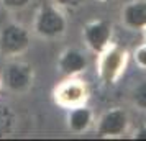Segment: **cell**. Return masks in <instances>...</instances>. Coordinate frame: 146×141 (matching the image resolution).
Masks as SVG:
<instances>
[{
	"label": "cell",
	"mask_w": 146,
	"mask_h": 141,
	"mask_svg": "<svg viewBox=\"0 0 146 141\" xmlns=\"http://www.w3.org/2000/svg\"><path fill=\"white\" fill-rule=\"evenodd\" d=\"M126 64H128V51L118 44L110 43L99 54L97 61V74L100 82L107 87L115 85L125 72Z\"/></svg>",
	"instance_id": "obj_1"
},
{
	"label": "cell",
	"mask_w": 146,
	"mask_h": 141,
	"mask_svg": "<svg viewBox=\"0 0 146 141\" xmlns=\"http://www.w3.org/2000/svg\"><path fill=\"white\" fill-rule=\"evenodd\" d=\"M67 20L58 5H43L35 17L33 30L40 38L56 40L66 33Z\"/></svg>",
	"instance_id": "obj_2"
},
{
	"label": "cell",
	"mask_w": 146,
	"mask_h": 141,
	"mask_svg": "<svg viewBox=\"0 0 146 141\" xmlns=\"http://www.w3.org/2000/svg\"><path fill=\"white\" fill-rule=\"evenodd\" d=\"M2 5L7 8V10H13V12H20L31 3V0H0Z\"/></svg>",
	"instance_id": "obj_12"
},
{
	"label": "cell",
	"mask_w": 146,
	"mask_h": 141,
	"mask_svg": "<svg viewBox=\"0 0 146 141\" xmlns=\"http://www.w3.org/2000/svg\"><path fill=\"white\" fill-rule=\"evenodd\" d=\"M53 95L56 105L69 110L79 105H86L89 99V87L86 81L79 79L77 75H71L54 89Z\"/></svg>",
	"instance_id": "obj_4"
},
{
	"label": "cell",
	"mask_w": 146,
	"mask_h": 141,
	"mask_svg": "<svg viewBox=\"0 0 146 141\" xmlns=\"http://www.w3.org/2000/svg\"><path fill=\"white\" fill-rule=\"evenodd\" d=\"M97 2H100V3H108V2H113V0H97Z\"/></svg>",
	"instance_id": "obj_16"
},
{
	"label": "cell",
	"mask_w": 146,
	"mask_h": 141,
	"mask_svg": "<svg viewBox=\"0 0 146 141\" xmlns=\"http://www.w3.org/2000/svg\"><path fill=\"white\" fill-rule=\"evenodd\" d=\"M33 67L25 61H12L3 72V82L12 92L23 94L33 85Z\"/></svg>",
	"instance_id": "obj_6"
},
{
	"label": "cell",
	"mask_w": 146,
	"mask_h": 141,
	"mask_svg": "<svg viewBox=\"0 0 146 141\" xmlns=\"http://www.w3.org/2000/svg\"><path fill=\"white\" fill-rule=\"evenodd\" d=\"M133 59H135V62H136V66H138L139 69H146V43L135 49Z\"/></svg>",
	"instance_id": "obj_13"
},
{
	"label": "cell",
	"mask_w": 146,
	"mask_h": 141,
	"mask_svg": "<svg viewBox=\"0 0 146 141\" xmlns=\"http://www.w3.org/2000/svg\"><path fill=\"white\" fill-rule=\"evenodd\" d=\"M54 5H58L59 8H76L79 7L84 0H53Z\"/></svg>",
	"instance_id": "obj_14"
},
{
	"label": "cell",
	"mask_w": 146,
	"mask_h": 141,
	"mask_svg": "<svg viewBox=\"0 0 146 141\" xmlns=\"http://www.w3.org/2000/svg\"><path fill=\"white\" fill-rule=\"evenodd\" d=\"M113 28L105 20H92L89 21L82 30V38L87 48L95 54H100L110 43H112Z\"/></svg>",
	"instance_id": "obj_7"
},
{
	"label": "cell",
	"mask_w": 146,
	"mask_h": 141,
	"mask_svg": "<svg viewBox=\"0 0 146 141\" xmlns=\"http://www.w3.org/2000/svg\"><path fill=\"white\" fill-rule=\"evenodd\" d=\"M30 31L23 25L7 23L0 28V56L15 59L30 48Z\"/></svg>",
	"instance_id": "obj_3"
},
{
	"label": "cell",
	"mask_w": 146,
	"mask_h": 141,
	"mask_svg": "<svg viewBox=\"0 0 146 141\" xmlns=\"http://www.w3.org/2000/svg\"><path fill=\"white\" fill-rule=\"evenodd\" d=\"M121 21L126 28L145 30L146 28V0L128 2L121 10Z\"/></svg>",
	"instance_id": "obj_9"
},
{
	"label": "cell",
	"mask_w": 146,
	"mask_h": 141,
	"mask_svg": "<svg viewBox=\"0 0 146 141\" xmlns=\"http://www.w3.org/2000/svg\"><path fill=\"white\" fill-rule=\"evenodd\" d=\"M143 31H145V43H146V28L143 30Z\"/></svg>",
	"instance_id": "obj_17"
},
{
	"label": "cell",
	"mask_w": 146,
	"mask_h": 141,
	"mask_svg": "<svg viewBox=\"0 0 146 141\" xmlns=\"http://www.w3.org/2000/svg\"><path fill=\"white\" fill-rule=\"evenodd\" d=\"M94 121V112L87 105H79V107L69 108L67 115V125L69 130L74 133H84L87 131Z\"/></svg>",
	"instance_id": "obj_10"
},
{
	"label": "cell",
	"mask_w": 146,
	"mask_h": 141,
	"mask_svg": "<svg viewBox=\"0 0 146 141\" xmlns=\"http://www.w3.org/2000/svg\"><path fill=\"white\" fill-rule=\"evenodd\" d=\"M133 103L141 110H146V81L139 82L136 87L133 89Z\"/></svg>",
	"instance_id": "obj_11"
},
{
	"label": "cell",
	"mask_w": 146,
	"mask_h": 141,
	"mask_svg": "<svg viewBox=\"0 0 146 141\" xmlns=\"http://www.w3.org/2000/svg\"><path fill=\"white\" fill-rule=\"evenodd\" d=\"M135 140H146V126H139L135 133Z\"/></svg>",
	"instance_id": "obj_15"
},
{
	"label": "cell",
	"mask_w": 146,
	"mask_h": 141,
	"mask_svg": "<svg viewBox=\"0 0 146 141\" xmlns=\"http://www.w3.org/2000/svg\"><path fill=\"white\" fill-rule=\"evenodd\" d=\"M130 126V117L125 108L113 107L107 110L97 121V136L99 138H118L126 133Z\"/></svg>",
	"instance_id": "obj_5"
},
{
	"label": "cell",
	"mask_w": 146,
	"mask_h": 141,
	"mask_svg": "<svg viewBox=\"0 0 146 141\" xmlns=\"http://www.w3.org/2000/svg\"><path fill=\"white\" fill-rule=\"evenodd\" d=\"M0 90H2V81H0Z\"/></svg>",
	"instance_id": "obj_18"
},
{
	"label": "cell",
	"mask_w": 146,
	"mask_h": 141,
	"mask_svg": "<svg viewBox=\"0 0 146 141\" xmlns=\"http://www.w3.org/2000/svg\"><path fill=\"white\" fill-rule=\"evenodd\" d=\"M58 69L61 74L67 75H80L87 69V58L77 48H67L61 53L58 59Z\"/></svg>",
	"instance_id": "obj_8"
}]
</instances>
